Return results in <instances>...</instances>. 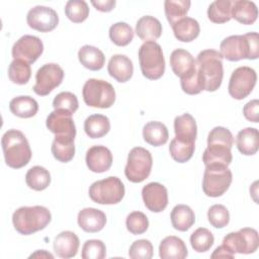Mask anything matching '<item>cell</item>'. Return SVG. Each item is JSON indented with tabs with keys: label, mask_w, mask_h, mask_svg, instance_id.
<instances>
[{
	"label": "cell",
	"mask_w": 259,
	"mask_h": 259,
	"mask_svg": "<svg viewBox=\"0 0 259 259\" xmlns=\"http://www.w3.org/2000/svg\"><path fill=\"white\" fill-rule=\"evenodd\" d=\"M220 53L231 62L243 59L256 60L259 57V35L255 31L243 35H230L222 40Z\"/></svg>",
	"instance_id": "obj_1"
},
{
	"label": "cell",
	"mask_w": 259,
	"mask_h": 259,
	"mask_svg": "<svg viewBox=\"0 0 259 259\" xmlns=\"http://www.w3.org/2000/svg\"><path fill=\"white\" fill-rule=\"evenodd\" d=\"M196 70L203 90L213 92L221 87L224 68L220 52L211 49L201 51L196 59Z\"/></svg>",
	"instance_id": "obj_2"
},
{
	"label": "cell",
	"mask_w": 259,
	"mask_h": 259,
	"mask_svg": "<svg viewBox=\"0 0 259 259\" xmlns=\"http://www.w3.org/2000/svg\"><path fill=\"white\" fill-rule=\"evenodd\" d=\"M5 163L13 169L26 166L31 159V150L24 134L17 130H8L1 139Z\"/></svg>",
	"instance_id": "obj_3"
},
{
	"label": "cell",
	"mask_w": 259,
	"mask_h": 259,
	"mask_svg": "<svg viewBox=\"0 0 259 259\" xmlns=\"http://www.w3.org/2000/svg\"><path fill=\"white\" fill-rule=\"evenodd\" d=\"M51 220V211L41 205L21 206L12 214L14 229L21 235H31L44 230Z\"/></svg>",
	"instance_id": "obj_4"
},
{
	"label": "cell",
	"mask_w": 259,
	"mask_h": 259,
	"mask_svg": "<svg viewBox=\"0 0 259 259\" xmlns=\"http://www.w3.org/2000/svg\"><path fill=\"white\" fill-rule=\"evenodd\" d=\"M139 62L142 74L147 79H160L165 72L163 51L156 41H146L140 47Z\"/></svg>",
	"instance_id": "obj_5"
},
{
	"label": "cell",
	"mask_w": 259,
	"mask_h": 259,
	"mask_svg": "<svg viewBox=\"0 0 259 259\" xmlns=\"http://www.w3.org/2000/svg\"><path fill=\"white\" fill-rule=\"evenodd\" d=\"M84 102L90 107L109 108L115 101L113 86L99 79H88L82 89Z\"/></svg>",
	"instance_id": "obj_6"
},
{
	"label": "cell",
	"mask_w": 259,
	"mask_h": 259,
	"mask_svg": "<svg viewBox=\"0 0 259 259\" xmlns=\"http://www.w3.org/2000/svg\"><path fill=\"white\" fill-rule=\"evenodd\" d=\"M232 180L233 174L228 166L206 165L202 179V190L209 197L222 196L229 189Z\"/></svg>",
	"instance_id": "obj_7"
},
{
	"label": "cell",
	"mask_w": 259,
	"mask_h": 259,
	"mask_svg": "<svg viewBox=\"0 0 259 259\" xmlns=\"http://www.w3.org/2000/svg\"><path fill=\"white\" fill-rule=\"evenodd\" d=\"M124 185L118 177L109 176L89 187V197L99 204H116L124 196Z\"/></svg>",
	"instance_id": "obj_8"
},
{
	"label": "cell",
	"mask_w": 259,
	"mask_h": 259,
	"mask_svg": "<svg viewBox=\"0 0 259 259\" xmlns=\"http://www.w3.org/2000/svg\"><path fill=\"white\" fill-rule=\"evenodd\" d=\"M152 166L153 158L150 151L142 147H135L128 153L124 175L131 182L140 183L149 177Z\"/></svg>",
	"instance_id": "obj_9"
},
{
	"label": "cell",
	"mask_w": 259,
	"mask_h": 259,
	"mask_svg": "<svg viewBox=\"0 0 259 259\" xmlns=\"http://www.w3.org/2000/svg\"><path fill=\"white\" fill-rule=\"evenodd\" d=\"M222 243L234 255L236 253L251 254L259 246V235L255 229L243 228L238 232L229 233Z\"/></svg>",
	"instance_id": "obj_10"
},
{
	"label": "cell",
	"mask_w": 259,
	"mask_h": 259,
	"mask_svg": "<svg viewBox=\"0 0 259 259\" xmlns=\"http://www.w3.org/2000/svg\"><path fill=\"white\" fill-rule=\"evenodd\" d=\"M256 81L257 74L254 69L247 66L239 67L231 75L228 86L229 94L237 100H242L252 92Z\"/></svg>",
	"instance_id": "obj_11"
},
{
	"label": "cell",
	"mask_w": 259,
	"mask_h": 259,
	"mask_svg": "<svg viewBox=\"0 0 259 259\" xmlns=\"http://www.w3.org/2000/svg\"><path fill=\"white\" fill-rule=\"evenodd\" d=\"M63 69L55 63H50L41 66L35 74V84L33 91L39 96L50 94L55 88L61 85L64 79Z\"/></svg>",
	"instance_id": "obj_12"
},
{
	"label": "cell",
	"mask_w": 259,
	"mask_h": 259,
	"mask_svg": "<svg viewBox=\"0 0 259 259\" xmlns=\"http://www.w3.org/2000/svg\"><path fill=\"white\" fill-rule=\"evenodd\" d=\"M44 52L41 39L35 35L25 34L18 38L12 47V57L14 60H21L28 64L34 63Z\"/></svg>",
	"instance_id": "obj_13"
},
{
	"label": "cell",
	"mask_w": 259,
	"mask_h": 259,
	"mask_svg": "<svg viewBox=\"0 0 259 259\" xmlns=\"http://www.w3.org/2000/svg\"><path fill=\"white\" fill-rule=\"evenodd\" d=\"M26 21L30 28L40 32H49L58 26L59 15L53 8L38 5L27 12Z\"/></svg>",
	"instance_id": "obj_14"
},
{
	"label": "cell",
	"mask_w": 259,
	"mask_h": 259,
	"mask_svg": "<svg viewBox=\"0 0 259 259\" xmlns=\"http://www.w3.org/2000/svg\"><path fill=\"white\" fill-rule=\"evenodd\" d=\"M72 113L65 110H54L47 117V127L56 137H66L75 139L76 125L72 118Z\"/></svg>",
	"instance_id": "obj_15"
},
{
	"label": "cell",
	"mask_w": 259,
	"mask_h": 259,
	"mask_svg": "<svg viewBox=\"0 0 259 259\" xmlns=\"http://www.w3.org/2000/svg\"><path fill=\"white\" fill-rule=\"evenodd\" d=\"M142 197L146 207L153 212H161L168 205L167 188L158 182H150L142 189Z\"/></svg>",
	"instance_id": "obj_16"
},
{
	"label": "cell",
	"mask_w": 259,
	"mask_h": 259,
	"mask_svg": "<svg viewBox=\"0 0 259 259\" xmlns=\"http://www.w3.org/2000/svg\"><path fill=\"white\" fill-rule=\"evenodd\" d=\"M170 66L180 80L189 78L196 71V61L188 51L183 49H176L171 53Z\"/></svg>",
	"instance_id": "obj_17"
},
{
	"label": "cell",
	"mask_w": 259,
	"mask_h": 259,
	"mask_svg": "<svg viewBox=\"0 0 259 259\" xmlns=\"http://www.w3.org/2000/svg\"><path fill=\"white\" fill-rule=\"evenodd\" d=\"M85 161L90 171L94 173H103L109 170L112 165V154L105 146H92L86 153Z\"/></svg>",
	"instance_id": "obj_18"
},
{
	"label": "cell",
	"mask_w": 259,
	"mask_h": 259,
	"mask_svg": "<svg viewBox=\"0 0 259 259\" xmlns=\"http://www.w3.org/2000/svg\"><path fill=\"white\" fill-rule=\"evenodd\" d=\"M78 225L87 233H97L101 231L106 224L105 213L94 207H86L78 213Z\"/></svg>",
	"instance_id": "obj_19"
},
{
	"label": "cell",
	"mask_w": 259,
	"mask_h": 259,
	"mask_svg": "<svg viewBox=\"0 0 259 259\" xmlns=\"http://www.w3.org/2000/svg\"><path fill=\"white\" fill-rule=\"evenodd\" d=\"M79 238L71 231H64L57 235L54 241V251L60 258L75 257L79 249Z\"/></svg>",
	"instance_id": "obj_20"
},
{
	"label": "cell",
	"mask_w": 259,
	"mask_h": 259,
	"mask_svg": "<svg viewBox=\"0 0 259 259\" xmlns=\"http://www.w3.org/2000/svg\"><path fill=\"white\" fill-rule=\"evenodd\" d=\"M108 74L119 83L127 82L134 73V65L131 59L124 55H113L107 65Z\"/></svg>",
	"instance_id": "obj_21"
},
{
	"label": "cell",
	"mask_w": 259,
	"mask_h": 259,
	"mask_svg": "<svg viewBox=\"0 0 259 259\" xmlns=\"http://www.w3.org/2000/svg\"><path fill=\"white\" fill-rule=\"evenodd\" d=\"M174 132L177 140L195 143L197 136V125L194 117L190 113H183L174 119Z\"/></svg>",
	"instance_id": "obj_22"
},
{
	"label": "cell",
	"mask_w": 259,
	"mask_h": 259,
	"mask_svg": "<svg viewBox=\"0 0 259 259\" xmlns=\"http://www.w3.org/2000/svg\"><path fill=\"white\" fill-rule=\"evenodd\" d=\"M231 16L242 24H253L258 17V9L254 2L235 0L231 5Z\"/></svg>",
	"instance_id": "obj_23"
},
{
	"label": "cell",
	"mask_w": 259,
	"mask_h": 259,
	"mask_svg": "<svg viewBox=\"0 0 259 259\" xmlns=\"http://www.w3.org/2000/svg\"><path fill=\"white\" fill-rule=\"evenodd\" d=\"M159 255L162 259H184L188 251L183 240L176 236H168L160 243Z\"/></svg>",
	"instance_id": "obj_24"
},
{
	"label": "cell",
	"mask_w": 259,
	"mask_h": 259,
	"mask_svg": "<svg viewBox=\"0 0 259 259\" xmlns=\"http://www.w3.org/2000/svg\"><path fill=\"white\" fill-rule=\"evenodd\" d=\"M136 33L145 42L155 41L162 34V24L154 16H143L137 21Z\"/></svg>",
	"instance_id": "obj_25"
},
{
	"label": "cell",
	"mask_w": 259,
	"mask_h": 259,
	"mask_svg": "<svg viewBox=\"0 0 259 259\" xmlns=\"http://www.w3.org/2000/svg\"><path fill=\"white\" fill-rule=\"evenodd\" d=\"M231 149L232 148L226 145L207 144V147L202 154V161L204 165L220 164L229 166L233 160Z\"/></svg>",
	"instance_id": "obj_26"
},
{
	"label": "cell",
	"mask_w": 259,
	"mask_h": 259,
	"mask_svg": "<svg viewBox=\"0 0 259 259\" xmlns=\"http://www.w3.org/2000/svg\"><path fill=\"white\" fill-rule=\"evenodd\" d=\"M237 148L241 154L252 156L257 153L259 148V133L255 127L241 130L236 137Z\"/></svg>",
	"instance_id": "obj_27"
},
{
	"label": "cell",
	"mask_w": 259,
	"mask_h": 259,
	"mask_svg": "<svg viewBox=\"0 0 259 259\" xmlns=\"http://www.w3.org/2000/svg\"><path fill=\"white\" fill-rule=\"evenodd\" d=\"M175 37L183 42L194 40L200 32V26L196 19L192 17H184L172 25Z\"/></svg>",
	"instance_id": "obj_28"
},
{
	"label": "cell",
	"mask_w": 259,
	"mask_h": 259,
	"mask_svg": "<svg viewBox=\"0 0 259 259\" xmlns=\"http://www.w3.org/2000/svg\"><path fill=\"white\" fill-rule=\"evenodd\" d=\"M78 59L81 65L91 71H99L105 63L104 54L96 47L85 45L78 51Z\"/></svg>",
	"instance_id": "obj_29"
},
{
	"label": "cell",
	"mask_w": 259,
	"mask_h": 259,
	"mask_svg": "<svg viewBox=\"0 0 259 259\" xmlns=\"http://www.w3.org/2000/svg\"><path fill=\"white\" fill-rule=\"evenodd\" d=\"M9 109L12 114L18 117L29 118L37 113L38 103L34 98L27 95L17 96L10 100Z\"/></svg>",
	"instance_id": "obj_30"
},
{
	"label": "cell",
	"mask_w": 259,
	"mask_h": 259,
	"mask_svg": "<svg viewBox=\"0 0 259 259\" xmlns=\"http://www.w3.org/2000/svg\"><path fill=\"white\" fill-rule=\"evenodd\" d=\"M170 219L173 228L180 232L189 230L195 223L194 211L186 204L175 205L171 210Z\"/></svg>",
	"instance_id": "obj_31"
},
{
	"label": "cell",
	"mask_w": 259,
	"mask_h": 259,
	"mask_svg": "<svg viewBox=\"0 0 259 259\" xmlns=\"http://www.w3.org/2000/svg\"><path fill=\"white\" fill-rule=\"evenodd\" d=\"M143 138L146 143L154 147H160L168 141V128L160 121H149L143 127Z\"/></svg>",
	"instance_id": "obj_32"
},
{
	"label": "cell",
	"mask_w": 259,
	"mask_h": 259,
	"mask_svg": "<svg viewBox=\"0 0 259 259\" xmlns=\"http://www.w3.org/2000/svg\"><path fill=\"white\" fill-rule=\"evenodd\" d=\"M110 130V121L103 114L89 115L84 121V131L91 139L104 137Z\"/></svg>",
	"instance_id": "obj_33"
},
{
	"label": "cell",
	"mask_w": 259,
	"mask_h": 259,
	"mask_svg": "<svg viewBox=\"0 0 259 259\" xmlns=\"http://www.w3.org/2000/svg\"><path fill=\"white\" fill-rule=\"evenodd\" d=\"M74 140L66 137H55L52 144V154L56 160L62 163L70 162L75 155Z\"/></svg>",
	"instance_id": "obj_34"
},
{
	"label": "cell",
	"mask_w": 259,
	"mask_h": 259,
	"mask_svg": "<svg viewBox=\"0 0 259 259\" xmlns=\"http://www.w3.org/2000/svg\"><path fill=\"white\" fill-rule=\"evenodd\" d=\"M25 182L29 188L36 191H41L50 185L51 174L41 166H33L26 172Z\"/></svg>",
	"instance_id": "obj_35"
},
{
	"label": "cell",
	"mask_w": 259,
	"mask_h": 259,
	"mask_svg": "<svg viewBox=\"0 0 259 259\" xmlns=\"http://www.w3.org/2000/svg\"><path fill=\"white\" fill-rule=\"evenodd\" d=\"M191 2L188 0H166L164 2L165 15L171 26L178 20L186 17Z\"/></svg>",
	"instance_id": "obj_36"
},
{
	"label": "cell",
	"mask_w": 259,
	"mask_h": 259,
	"mask_svg": "<svg viewBox=\"0 0 259 259\" xmlns=\"http://www.w3.org/2000/svg\"><path fill=\"white\" fill-rule=\"evenodd\" d=\"M230 0H215L210 3L207 9V17L213 23H225L231 20Z\"/></svg>",
	"instance_id": "obj_37"
},
{
	"label": "cell",
	"mask_w": 259,
	"mask_h": 259,
	"mask_svg": "<svg viewBox=\"0 0 259 259\" xmlns=\"http://www.w3.org/2000/svg\"><path fill=\"white\" fill-rule=\"evenodd\" d=\"M31 76L30 65L21 60H13L8 67L9 80L18 85L26 84Z\"/></svg>",
	"instance_id": "obj_38"
},
{
	"label": "cell",
	"mask_w": 259,
	"mask_h": 259,
	"mask_svg": "<svg viewBox=\"0 0 259 259\" xmlns=\"http://www.w3.org/2000/svg\"><path fill=\"white\" fill-rule=\"evenodd\" d=\"M195 149V143L183 142L174 138L170 142L169 152L172 159L178 163H185L191 159Z\"/></svg>",
	"instance_id": "obj_39"
},
{
	"label": "cell",
	"mask_w": 259,
	"mask_h": 259,
	"mask_svg": "<svg viewBox=\"0 0 259 259\" xmlns=\"http://www.w3.org/2000/svg\"><path fill=\"white\" fill-rule=\"evenodd\" d=\"M109 38L118 47L127 46L134 38L132 26L125 22H116L109 27Z\"/></svg>",
	"instance_id": "obj_40"
},
{
	"label": "cell",
	"mask_w": 259,
	"mask_h": 259,
	"mask_svg": "<svg viewBox=\"0 0 259 259\" xmlns=\"http://www.w3.org/2000/svg\"><path fill=\"white\" fill-rule=\"evenodd\" d=\"M214 237L206 228L196 229L190 236V244L194 251L198 253L206 252L213 245Z\"/></svg>",
	"instance_id": "obj_41"
},
{
	"label": "cell",
	"mask_w": 259,
	"mask_h": 259,
	"mask_svg": "<svg viewBox=\"0 0 259 259\" xmlns=\"http://www.w3.org/2000/svg\"><path fill=\"white\" fill-rule=\"evenodd\" d=\"M65 14L74 23H81L89 15L88 4L83 0H70L66 3Z\"/></svg>",
	"instance_id": "obj_42"
},
{
	"label": "cell",
	"mask_w": 259,
	"mask_h": 259,
	"mask_svg": "<svg viewBox=\"0 0 259 259\" xmlns=\"http://www.w3.org/2000/svg\"><path fill=\"white\" fill-rule=\"evenodd\" d=\"M79 102L77 96L69 91L59 93L53 100V107L56 110H65L72 114L78 109Z\"/></svg>",
	"instance_id": "obj_43"
},
{
	"label": "cell",
	"mask_w": 259,
	"mask_h": 259,
	"mask_svg": "<svg viewBox=\"0 0 259 259\" xmlns=\"http://www.w3.org/2000/svg\"><path fill=\"white\" fill-rule=\"evenodd\" d=\"M125 226L127 231L133 235H141L148 230L149 220L144 212L133 211L126 217Z\"/></svg>",
	"instance_id": "obj_44"
},
{
	"label": "cell",
	"mask_w": 259,
	"mask_h": 259,
	"mask_svg": "<svg viewBox=\"0 0 259 259\" xmlns=\"http://www.w3.org/2000/svg\"><path fill=\"white\" fill-rule=\"evenodd\" d=\"M207 219L212 227L217 229H222L229 224L230 213L225 205L213 204L207 210Z\"/></svg>",
	"instance_id": "obj_45"
},
{
	"label": "cell",
	"mask_w": 259,
	"mask_h": 259,
	"mask_svg": "<svg viewBox=\"0 0 259 259\" xmlns=\"http://www.w3.org/2000/svg\"><path fill=\"white\" fill-rule=\"evenodd\" d=\"M106 256V247L101 240H87L81 252L83 259H103Z\"/></svg>",
	"instance_id": "obj_46"
},
{
	"label": "cell",
	"mask_w": 259,
	"mask_h": 259,
	"mask_svg": "<svg viewBox=\"0 0 259 259\" xmlns=\"http://www.w3.org/2000/svg\"><path fill=\"white\" fill-rule=\"evenodd\" d=\"M153 245L149 240L140 239L135 241L128 250L132 259H151L153 257Z\"/></svg>",
	"instance_id": "obj_47"
},
{
	"label": "cell",
	"mask_w": 259,
	"mask_h": 259,
	"mask_svg": "<svg viewBox=\"0 0 259 259\" xmlns=\"http://www.w3.org/2000/svg\"><path fill=\"white\" fill-rule=\"evenodd\" d=\"M207 144H220L232 148L234 144V137L227 127L215 126L207 136Z\"/></svg>",
	"instance_id": "obj_48"
},
{
	"label": "cell",
	"mask_w": 259,
	"mask_h": 259,
	"mask_svg": "<svg viewBox=\"0 0 259 259\" xmlns=\"http://www.w3.org/2000/svg\"><path fill=\"white\" fill-rule=\"evenodd\" d=\"M180 84H181L182 90L186 94H189V95L198 94L203 90L200 79H199V76H198V73H197V70L189 78L180 80Z\"/></svg>",
	"instance_id": "obj_49"
},
{
	"label": "cell",
	"mask_w": 259,
	"mask_h": 259,
	"mask_svg": "<svg viewBox=\"0 0 259 259\" xmlns=\"http://www.w3.org/2000/svg\"><path fill=\"white\" fill-rule=\"evenodd\" d=\"M243 113L246 119L252 122L259 121V101L258 99H253L246 103L243 107Z\"/></svg>",
	"instance_id": "obj_50"
},
{
	"label": "cell",
	"mask_w": 259,
	"mask_h": 259,
	"mask_svg": "<svg viewBox=\"0 0 259 259\" xmlns=\"http://www.w3.org/2000/svg\"><path fill=\"white\" fill-rule=\"evenodd\" d=\"M115 0H92L91 4L101 12H109L115 6Z\"/></svg>",
	"instance_id": "obj_51"
},
{
	"label": "cell",
	"mask_w": 259,
	"mask_h": 259,
	"mask_svg": "<svg viewBox=\"0 0 259 259\" xmlns=\"http://www.w3.org/2000/svg\"><path fill=\"white\" fill-rule=\"evenodd\" d=\"M234 256L224 245L219 246L211 254V258H234Z\"/></svg>",
	"instance_id": "obj_52"
},
{
	"label": "cell",
	"mask_w": 259,
	"mask_h": 259,
	"mask_svg": "<svg viewBox=\"0 0 259 259\" xmlns=\"http://www.w3.org/2000/svg\"><path fill=\"white\" fill-rule=\"evenodd\" d=\"M29 258H51L53 259L54 258V255L49 253L48 251L46 250H37L36 252H34L33 254H31L29 256Z\"/></svg>",
	"instance_id": "obj_53"
}]
</instances>
